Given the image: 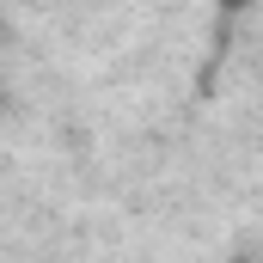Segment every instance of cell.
<instances>
[{
  "label": "cell",
  "instance_id": "obj_1",
  "mask_svg": "<svg viewBox=\"0 0 263 263\" xmlns=\"http://www.w3.org/2000/svg\"><path fill=\"white\" fill-rule=\"evenodd\" d=\"M214 6H220V12L233 18V12H245V6H257V0H214Z\"/></svg>",
  "mask_w": 263,
  "mask_h": 263
}]
</instances>
